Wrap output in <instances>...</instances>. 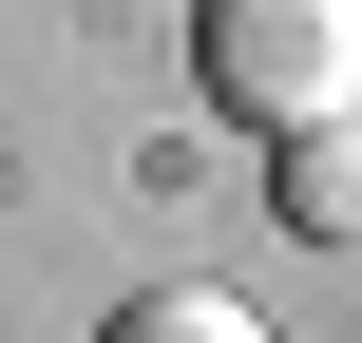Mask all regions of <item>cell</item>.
<instances>
[{"label": "cell", "instance_id": "6da1fadb", "mask_svg": "<svg viewBox=\"0 0 362 343\" xmlns=\"http://www.w3.org/2000/svg\"><path fill=\"white\" fill-rule=\"evenodd\" d=\"M191 38H210V95H229L248 134H325V115H362V0H210Z\"/></svg>", "mask_w": 362, "mask_h": 343}, {"label": "cell", "instance_id": "7a4b0ae2", "mask_svg": "<svg viewBox=\"0 0 362 343\" xmlns=\"http://www.w3.org/2000/svg\"><path fill=\"white\" fill-rule=\"evenodd\" d=\"M305 248H362V115H325V134H286V191H267Z\"/></svg>", "mask_w": 362, "mask_h": 343}, {"label": "cell", "instance_id": "3957f363", "mask_svg": "<svg viewBox=\"0 0 362 343\" xmlns=\"http://www.w3.org/2000/svg\"><path fill=\"white\" fill-rule=\"evenodd\" d=\"M115 343H267L229 286H153V306H115Z\"/></svg>", "mask_w": 362, "mask_h": 343}]
</instances>
